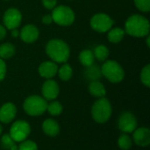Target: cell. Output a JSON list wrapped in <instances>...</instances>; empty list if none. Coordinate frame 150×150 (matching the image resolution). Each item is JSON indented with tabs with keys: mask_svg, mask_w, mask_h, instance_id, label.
Listing matches in <instances>:
<instances>
[{
	"mask_svg": "<svg viewBox=\"0 0 150 150\" xmlns=\"http://www.w3.org/2000/svg\"><path fill=\"white\" fill-rule=\"evenodd\" d=\"M150 31L149 19L140 14L131 15L126 21L125 32L131 36L142 38L148 36Z\"/></svg>",
	"mask_w": 150,
	"mask_h": 150,
	"instance_id": "cell-1",
	"label": "cell"
},
{
	"mask_svg": "<svg viewBox=\"0 0 150 150\" xmlns=\"http://www.w3.org/2000/svg\"><path fill=\"white\" fill-rule=\"evenodd\" d=\"M46 52L54 63H65L70 56L69 45L60 39L50 40L46 45Z\"/></svg>",
	"mask_w": 150,
	"mask_h": 150,
	"instance_id": "cell-2",
	"label": "cell"
},
{
	"mask_svg": "<svg viewBox=\"0 0 150 150\" xmlns=\"http://www.w3.org/2000/svg\"><path fill=\"white\" fill-rule=\"evenodd\" d=\"M112 111V105L109 100L105 97H101L92 105L91 116L97 123L103 124L110 119Z\"/></svg>",
	"mask_w": 150,
	"mask_h": 150,
	"instance_id": "cell-3",
	"label": "cell"
},
{
	"mask_svg": "<svg viewBox=\"0 0 150 150\" xmlns=\"http://www.w3.org/2000/svg\"><path fill=\"white\" fill-rule=\"evenodd\" d=\"M101 73L112 83H119L123 80L125 72L122 66L114 60H108L104 63Z\"/></svg>",
	"mask_w": 150,
	"mask_h": 150,
	"instance_id": "cell-4",
	"label": "cell"
},
{
	"mask_svg": "<svg viewBox=\"0 0 150 150\" xmlns=\"http://www.w3.org/2000/svg\"><path fill=\"white\" fill-rule=\"evenodd\" d=\"M47 103L46 99L39 95L28 96L23 104L24 111L29 116H40L47 111Z\"/></svg>",
	"mask_w": 150,
	"mask_h": 150,
	"instance_id": "cell-5",
	"label": "cell"
},
{
	"mask_svg": "<svg viewBox=\"0 0 150 150\" xmlns=\"http://www.w3.org/2000/svg\"><path fill=\"white\" fill-rule=\"evenodd\" d=\"M51 15H52L53 21L55 22L57 25L62 27H68L72 25L76 18L73 10L66 5L55 6L53 9Z\"/></svg>",
	"mask_w": 150,
	"mask_h": 150,
	"instance_id": "cell-6",
	"label": "cell"
},
{
	"mask_svg": "<svg viewBox=\"0 0 150 150\" xmlns=\"http://www.w3.org/2000/svg\"><path fill=\"white\" fill-rule=\"evenodd\" d=\"M91 27L98 33L108 32L113 26V19L105 13H97L93 15L90 21Z\"/></svg>",
	"mask_w": 150,
	"mask_h": 150,
	"instance_id": "cell-7",
	"label": "cell"
},
{
	"mask_svg": "<svg viewBox=\"0 0 150 150\" xmlns=\"http://www.w3.org/2000/svg\"><path fill=\"white\" fill-rule=\"evenodd\" d=\"M31 133L30 125L25 120H18L12 124L10 129V135L15 142H21L27 139Z\"/></svg>",
	"mask_w": 150,
	"mask_h": 150,
	"instance_id": "cell-8",
	"label": "cell"
},
{
	"mask_svg": "<svg viewBox=\"0 0 150 150\" xmlns=\"http://www.w3.org/2000/svg\"><path fill=\"white\" fill-rule=\"evenodd\" d=\"M118 127L124 133H133L137 127V119L135 116L129 112H123L118 120Z\"/></svg>",
	"mask_w": 150,
	"mask_h": 150,
	"instance_id": "cell-9",
	"label": "cell"
},
{
	"mask_svg": "<svg viewBox=\"0 0 150 150\" xmlns=\"http://www.w3.org/2000/svg\"><path fill=\"white\" fill-rule=\"evenodd\" d=\"M22 20L21 12L16 8H9L4 14L3 21L5 28L11 30L18 28Z\"/></svg>",
	"mask_w": 150,
	"mask_h": 150,
	"instance_id": "cell-10",
	"label": "cell"
},
{
	"mask_svg": "<svg viewBox=\"0 0 150 150\" xmlns=\"http://www.w3.org/2000/svg\"><path fill=\"white\" fill-rule=\"evenodd\" d=\"M41 93L44 99L52 101L59 95L60 88L55 80L52 79H47L42 85Z\"/></svg>",
	"mask_w": 150,
	"mask_h": 150,
	"instance_id": "cell-11",
	"label": "cell"
},
{
	"mask_svg": "<svg viewBox=\"0 0 150 150\" xmlns=\"http://www.w3.org/2000/svg\"><path fill=\"white\" fill-rule=\"evenodd\" d=\"M133 134L134 143L139 147H148L150 144V130L147 127L135 129Z\"/></svg>",
	"mask_w": 150,
	"mask_h": 150,
	"instance_id": "cell-12",
	"label": "cell"
},
{
	"mask_svg": "<svg viewBox=\"0 0 150 150\" xmlns=\"http://www.w3.org/2000/svg\"><path fill=\"white\" fill-rule=\"evenodd\" d=\"M39 35H40L39 29L34 25L32 24H28L25 26L19 33V36L21 40L26 43L34 42L39 38Z\"/></svg>",
	"mask_w": 150,
	"mask_h": 150,
	"instance_id": "cell-13",
	"label": "cell"
},
{
	"mask_svg": "<svg viewBox=\"0 0 150 150\" xmlns=\"http://www.w3.org/2000/svg\"><path fill=\"white\" fill-rule=\"evenodd\" d=\"M17 113V108L12 103H6L0 108V122L4 124L11 123Z\"/></svg>",
	"mask_w": 150,
	"mask_h": 150,
	"instance_id": "cell-14",
	"label": "cell"
},
{
	"mask_svg": "<svg viewBox=\"0 0 150 150\" xmlns=\"http://www.w3.org/2000/svg\"><path fill=\"white\" fill-rule=\"evenodd\" d=\"M58 72L57 65L53 61H45L39 66V73L45 79H52Z\"/></svg>",
	"mask_w": 150,
	"mask_h": 150,
	"instance_id": "cell-15",
	"label": "cell"
},
{
	"mask_svg": "<svg viewBox=\"0 0 150 150\" xmlns=\"http://www.w3.org/2000/svg\"><path fill=\"white\" fill-rule=\"evenodd\" d=\"M42 130L44 133L47 136L54 137L60 133V126L55 120L52 118H47L42 124Z\"/></svg>",
	"mask_w": 150,
	"mask_h": 150,
	"instance_id": "cell-16",
	"label": "cell"
},
{
	"mask_svg": "<svg viewBox=\"0 0 150 150\" xmlns=\"http://www.w3.org/2000/svg\"><path fill=\"white\" fill-rule=\"evenodd\" d=\"M89 91L91 95L95 97H104L106 95V90L105 86L98 80H92L89 85Z\"/></svg>",
	"mask_w": 150,
	"mask_h": 150,
	"instance_id": "cell-17",
	"label": "cell"
},
{
	"mask_svg": "<svg viewBox=\"0 0 150 150\" xmlns=\"http://www.w3.org/2000/svg\"><path fill=\"white\" fill-rule=\"evenodd\" d=\"M125 30L120 27H112L108 31L107 38L112 43H119L125 36Z\"/></svg>",
	"mask_w": 150,
	"mask_h": 150,
	"instance_id": "cell-18",
	"label": "cell"
},
{
	"mask_svg": "<svg viewBox=\"0 0 150 150\" xmlns=\"http://www.w3.org/2000/svg\"><path fill=\"white\" fill-rule=\"evenodd\" d=\"M94 59H95L94 54L90 50H83L79 54V61L85 67H89L92 65L94 63Z\"/></svg>",
	"mask_w": 150,
	"mask_h": 150,
	"instance_id": "cell-19",
	"label": "cell"
},
{
	"mask_svg": "<svg viewBox=\"0 0 150 150\" xmlns=\"http://www.w3.org/2000/svg\"><path fill=\"white\" fill-rule=\"evenodd\" d=\"M15 54V47L11 43L5 42L0 45V58L8 59Z\"/></svg>",
	"mask_w": 150,
	"mask_h": 150,
	"instance_id": "cell-20",
	"label": "cell"
},
{
	"mask_svg": "<svg viewBox=\"0 0 150 150\" xmlns=\"http://www.w3.org/2000/svg\"><path fill=\"white\" fill-rule=\"evenodd\" d=\"M59 77L63 81H68L71 79L73 75V69L69 64H64L61 66V68L58 70Z\"/></svg>",
	"mask_w": 150,
	"mask_h": 150,
	"instance_id": "cell-21",
	"label": "cell"
},
{
	"mask_svg": "<svg viewBox=\"0 0 150 150\" xmlns=\"http://www.w3.org/2000/svg\"><path fill=\"white\" fill-rule=\"evenodd\" d=\"M94 57L98 60V61H105L109 56V50L106 46L105 45H98L95 48L94 50Z\"/></svg>",
	"mask_w": 150,
	"mask_h": 150,
	"instance_id": "cell-22",
	"label": "cell"
},
{
	"mask_svg": "<svg viewBox=\"0 0 150 150\" xmlns=\"http://www.w3.org/2000/svg\"><path fill=\"white\" fill-rule=\"evenodd\" d=\"M1 146L6 150H18L15 141L12 140L10 134H4L1 138Z\"/></svg>",
	"mask_w": 150,
	"mask_h": 150,
	"instance_id": "cell-23",
	"label": "cell"
},
{
	"mask_svg": "<svg viewBox=\"0 0 150 150\" xmlns=\"http://www.w3.org/2000/svg\"><path fill=\"white\" fill-rule=\"evenodd\" d=\"M132 145H133V141L129 135H127V133H123L120 136V138L118 140V146L120 149H130Z\"/></svg>",
	"mask_w": 150,
	"mask_h": 150,
	"instance_id": "cell-24",
	"label": "cell"
},
{
	"mask_svg": "<svg viewBox=\"0 0 150 150\" xmlns=\"http://www.w3.org/2000/svg\"><path fill=\"white\" fill-rule=\"evenodd\" d=\"M62 110H63L62 105L61 104V103L57 101H53L52 103H48L47 106V111L52 116H59L60 114H62Z\"/></svg>",
	"mask_w": 150,
	"mask_h": 150,
	"instance_id": "cell-25",
	"label": "cell"
},
{
	"mask_svg": "<svg viewBox=\"0 0 150 150\" xmlns=\"http://www.w3.org/2000/svg\"><path fill=\"white\" fill-rule=\"evenodd\" d=\"M87 68L88 69L85 71L86 72L85 74L89 78V80H91V81L92 80H98L101 75V70H99V68L98 66H93V65L87 67Z\"/></svg>",
	"mask_w": 150,
	"mask_h": 150,
	"instance_id": "cell-26",
	"label": "cell"
},
{
	"mask_svg": "<svg viewBox=\"0 0 150 150\" xmlns=\"http://www.w3.org/2000/svg\"><path fill=\"white\" fill-rule=\"evenodd\" d=\"M141 81L147 88L150 87V65H145L141 72Z\"/></svg>",
	"mask_w": 150,
	"mask_h": 150,
	"instance_id": "cell-27",
	"label": "cell"
},
{
	"mask_svg": "<svg viewBox=\"0 0 150 150\" xmlns=\"http://www.w3.org/2000/svg\"><path fill=\"white\" fill-rule=\"evenodd\" d=\"M18 150H38L37 144L30 140H25L21 141L20 145L18 147Z\"/></svg>",
	"mask_w": 150,
	"mask_h": 150,
	"instance_id": "cell-28",
	"label": "cell"
},
{
	"mask_svg": "<svg viewBox=\"0 0 150 150\" xmlns=\"http://www.w3.org/2000/svg\"><path fill=\"white\" fill-rule=\"evenodd\" d=\"M135 6L143 12H149L150 11V0H134Z\"/></svg>",
	"mask_w": 150,
	"mask_h": 150,
	"instance_id": "cell-29",
	"label": "cell"
},
{
	"mask_svg": "<svg viewBox=\"0 0 150 150\" xmlns=\"http://www.w3.org/2000/svg\"><path fill=\"white\" fill-rule=\"evenodd\" d=\"M42 4L45 8L53 10L57 4V0H42Z\"/></svg>",
	"mask_w": 150,
	"mask_h": 150,
	"instance_id": "cell-30",
	"label": "cell"
},
{
	"mask_svg": "<svg viewBox=\"0 0 150 150\" xmlns=\"http://www.w3.org/2000/svg\"><path fill=\"white\" fill-rule=\"evenodd\" d=\"M6 75V65L4 59L0 58V82L4 80Z\"/></svg>",
	"mask_w": 150,
	"mask_h": 150,
	"instance_id": "cell-31",
	"label": "cell"
},
{
	"mask_svg": "<svg viewBox=\"0 0 150 150\" xmlns=\"http://www.w3.org/2000/svg\"><path fill=\"white\" fill-rule=\"evenodd\" d=\"M53 21L51 14H46L42 17V23L45 25H50Z\"/></svg>",
	"mask_w": 150,
	"mask_h": 150,
	"instance_id": "cell-32",
	"label": "cell"
},
{
	"mask_svg": "<svg viewBox=\"0 0 150 150\" xmlns=\"http://www.w3.org/2000/svg\"><path fill=\"white\" fill-rule=\"evenodd\" d=\"M6 35V28L0 25V41H2Z\"/></svg>",
	"mask_w": 150,
	"mask_h": 150,
	"instance_id": "cell-33",
	"label": "cell"
},
{
	"mask_svg": "<svg viewBox=\"0 0 150 150\" xmlns=\"http://www.w3.org/2000/svg\"><path fill=\"white\" fill-rule=\"evenodd\" d=\"M11 36H12L13 38H17V37L19 35V32L18 31V29H17V28H15V29H11Z\"/></svg>",
	"mask_w": 150,
	"mask_h": 150,
	"instance_id": "cell-34",
	"label": "cell"
},
{
	"mask_svg": "<svg viewBox=\"0 0 150 150\" xmlns=\"http://www.w3.org/2000/svg\"><path fill=\"white\" fill-rule=\"evenodd\" d=\"M147 45L148 47H150V43H149V36L148 35V38H147Z\"/></svg>",
	"mask_w": 150,
	"mask_h": 150,
	"instance_id": "cell-35",
	"label": "cell"
},
{
	"mask_svg": "<svg viewBox=\"0 0 150 150\" xmlns=\"http://www.w3.org/2000/svg\"><path fill=\"white\" fill-rule=\"evenodd\" d=\"M2 131H3V127H2V126L0 125V134L2 133Z\"/></svg>",
	"mask_w": 150,
	"mask_h": 150,
	"instance_id": "cell-36",
	"label": "cell"
}]
</instances>
